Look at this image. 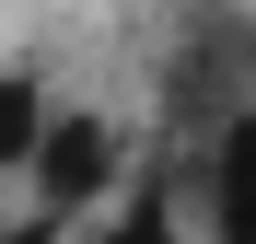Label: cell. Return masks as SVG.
Returning a JSON list of instances; mask_svg holds the SVG:
<instances>
[{"instance_id": "obj_1", "label": "cell", "mask_w": 256, "mask_h": 244, "mask_svg": "<svg viewBox=\"0 0 256 244\" xmlns=\"http://www.w3.org/2000/svg\"><path fill=\"white\" fill-rule=\"evenodd\" d=\"M24 175H35V198H47V221H58V210H94V198L116 186V128H105L94 105H58Z\"/></svg>"}, {"instance_id": "obj_2", "label": "cell", "mask_w": 256, "mask_h": 244, "mask_svg": "<svg viewBox=\"0 0 256 244\" xmlns=\"http://www.w3.org/2000/svg\"><path fill=\"white\" fill-rule=\"evenodd\" d=\"M198 210H210V244H256V105L222 116V140L198 163Z\"/></svg>"}, {"instance_id": "obj_3", "label": "cell", "mask_w": 256, "mask_h": 244, "mask_svg": "<svg viewBox=\"0 0 256 244\" xmlns=\"http://www.w3.org/2000/svg\"><path fill=\"white\" fill-rule=\"evenodd\" d=\"M47 81H24V70H0V175H24L35 163V140H47Z\"/></svg>"}, {"instance_id": "obj_4", "label": "cell", "mask_w": 256, "mask_h": 244, "mask_svg": "<svg viewBox=\"0 0 256 244\" xmlns=\"http://www.w3.org/2000/svg\"><path fill=\"white\" fill-rule=\"evenodd\" d=\"M82 244H186V210H175V186H140L128 210H105Z\"/></svg>"}, {"instance_id": "obj_5", "label": "cell", "mask_w": 256, "mask_h": 244, "mask_svg": "<svg viewBox=\"0 0 256 244\" xmlns=\"http://www.w3.org/2000/svg\"><path fill=\"white\" fill-rule=\"evenodd\" d=\"M0 244H58V221L35 210V221H0Z\"/></svg>"}]
</instances>
